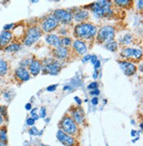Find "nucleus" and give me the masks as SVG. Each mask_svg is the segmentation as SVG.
<instances>
[{
	"label": "nucleus",
	"instance_id": "obj_1",
	"mask_svg": "<svg viewBox=\"0 0 143 146\" xmlns=\"http://www.w3.org/2000/svg\"><path fill=\"white\" fill-rule=\"evenodd\" d=\"M90 9L92 10L95 18L101 19L104 17H110L113 14V11L111 8V3L110 1H96L89 5Z\"/></svg>",
	"mask_w": 143,
	"mask_h": 146
},
{
	"label": "nucleus",
	"instance_id": "obj_2",
	"mask_svg": "<svg viewBox=\"0 0 143 146\" xmlns=\"http://www.w3.org/2000/svg\"><path fill=\"white\" fill-rule=\"evenodd\" d=\"M97 29L96 27L91 23H80L75 28L74 35L78 39L90 40L94 38L96 35Z\"/></svg>",
	"mask_w": 143,
	"mask_h": 146
},
{
	"label": "nucleus",
	"instance_id": "obj_3",
	"mask_svg": "<svg viewBox=\"0 0 143 146\" xmlns=\"http://www.w3.org/2000/svg\"><path fill=\"white\" fill-rule=\"evenodd\" d=\"M60 130L69 135H75L78 131L77 123L73 120V118L68 115L64 116L60 121Z\"/></svg>",
	"mask_w": 143,
	"mask_h": 146
},
{
	"label": "nucleus",
	"instance_id": "obj_4",
	"mask_svg": "<svg viewBox=\"0 0 143 146\" xmlns=\"http://www.w3.org/2000/svg\"><path fill=\"white\" fill-rule=\"evenodd\" d=\"M115 36V29L110 26L102 27L97 33L96 40L98 43H104L113 40Z\"/></svg>",
	"mask_w": 143,
	"mask_h": 146
},
{
	"label": "nucleus",
	"instance_id": "obj_5",
	"mask_svg": "<svg viewBox=\"0 0 143 146\" xmlns=\"http://www.w3.org/2000/svg\"><path fill=\"white\" fill-rule=\"evenodd\" d=\"M42 36V29L39 27H31L26 32L24 38V44L27 47L33 45Z\"/></svg>",
	"mask_w": 143,
	"mask_h": 146
},
{
	"label": "nucleus",
	"instance_id": "obj_6",
	"mask_svg": "<svg viewBox=\"0 0 143 146\" xmlns=\"http://www.w3.org/2000/svg\"><path fill=\"white\" fill-rule=\"evenodd\" d=\"M53 16L57 20V22H61L62 24H70L73 20V15L71 14L66 10L58 9L56 10L53 13Z\"/></svg>",
	"mask_w": 143,
	"mask_h": 146
},
{
	"label": "nucleus",
	"instance_id": "obj_7",
	"mask_svg": "<svg viewBox=\"0 0 143 146\" xmlns=\"http://www.w3.org/2000/svg\"><path fill=\"white\" fill-rule=\"evenodd\" d=\"M44 73L49 75H57L61 70V64L57 61L49 60L46 64L42 67Z\"/></svg>",
	"mask_w": 143,
	"mask_h": 146
},
{
	"label": "nucleus",
	"instance_id": "obj_8",
	"mask_svg": "<svg viewBox=\"0 0 143 146\" xmlns=\"http://www.w3.org/2000/svg\"><path fill=\"white\" fill-rule=\"evenodd\" d=\"M58 26L57 20L53 15H49L42 22V30L45 33H50L55 30Z\"/></svg>",
	"mask_w": 143,
	"mask_h": 146
},
{
	"label": "nucleus",
	"instance_id": "obj_9",
	"mask_svg": "<svg viewBox=\"0 0 143 146\" xmlns=\"http://www.w3.org/2000/svg\"><path fill=\"white\" fill-rule=\"evenodd\" d=\"M57 138L60 143H62L63 144L66 146H76V143H78L75 140V138H74L72 135H69L64 133L60 129L57 132Z\"/></svg>",
	"mask_w": 143,
	"mask_h": 146
},
{
	"label": "nucleus",
	"instance_id": "obj_10",
	"mask_svg": "<svg viewBox=\"0 0 143 146\" xmlns=\"http://www.w3.org/2000/svg\"><path fill=\"white\" fill-rule=\"evenodd\" d=\"M120 55L124 58H132V57L136 60H140L142 57V52L140 49L132 48H126L121 51Z\"/></svg>",
	"mask_w": 143,
	"mask_h": 146
},
{
	"label": "nucleus",
	"instance_id": "obj_11",
	"mask_svg": "<svg viewBox=\"0 0 143 146\" xmlns=\"http://www.w3.org/2000/svg\"><path fill=\"white\" fill-rule=\"evenodd\" d=\"M119 66L121 68V70H123L124 74L126 76H132L135 74V72L137 70L136 66L132 64V62H129L127 61H123V62H119Z\"/></svg>",
	"mask_w": 143,
	"mask_h": 146
},
{
	"label": "nucleus",
	"instance_id": "obj_12",
	"mask_svg": "<svg viewBox=\"0 0 143 146\" xmlns=\"http://www.w3.org/2000/svg\"><path fill=\"white\" fill-rule=\"evenodd\" d=\"M73 48L79 56H82L87 53L86 43L81 40H76L73 42Z\"/></svg>",
	"mask_w": 143,
	"mask_h": 146
},
{
	"label": "nucleus",
	"instance_id": "obj_13",
	"mask_svg": "<svg viewBox=\"0 0 143 146\" xmlns=\"http://www.w3.org/2000/svg\"><path fill=\"white\" fill-rule=\"evenodd\" d=\"M71 117L73 118V120L77 123V124H82L83 121H84V112L83 110L80 108H76L72 110L71 112Z\"/></svg>",
	"mask_w": 143,
	"mask_h": 146
},
{
	"label": "nucleus",
	"instance_id": "obj_14",
	"mask_svg": "<svg viewBox=\"0 0 143 146\" xmlns=\"http://www.w3.org/2000/svg\"><path fill=\"white\" fill-rule=\"evenodd\" d=\"M42 67H43L42 62L39 60H36V59L31 60V62H30V64L28 65L29 72L31 73L33 76H36L40 73L41 70H42Z\"/></svg>",
	"mask_w": 143,
	"mask_h": 146
},
{
	"label": "nucleus",
	"instance_id": "obj_15",
	"mask_svg": "<svg viewBox=\"0 0 143 146\" xmlns=\"http://www.w3.org/2000/svg\"><path fill=\"white\" fill-rule=\"evenodd\" d=\"M15 77L18 80L21 82H25L30 79V74L28 70L22 67H19L15 70Z\"/></svg>",
	"mask_w": 143,
	"mask_h": 146
},
{
	"label": "nucleus",
	"instance_id": "obj_16",
	"mask_svg": "<svg viewBox=\"0 0 143 146\" xmlns=\"http://www.w3.org/2000/svg\"><path fill=\"white\" fill-rule=\"evenodd\" d=\"M12 39H13V34L11 32H9V31H3L0 34V48L7 47Z\"/></svg>",
	"mask_w": 143,
	"mask_h": 146
},
{
	"label": "nucleus",
	"instance_id": "obj_17",
	"mask_svg": "<svg viewBox=\"0 0 143 146\" xmlns=\"http://www.w3.org/2000/svg\"><path fill=\"white\" fill-rule=\"evenodd\" d=\"M68 48L63 46H60L58 48H56V49L54 50V56L59 60H63L65 59L68 56Z\"/></svg>",
	"mask_w": 143,
	"mask_h": 146
},
{
	"label": "nucleus",
	"instance_id": "obj_18",
	"mask_svg": "<svg viewBox=\"0 0 143 146\" xmlns=\"http://www.w3.org/2000/svg\"><path fill=\"white\" fill-rule=\"evenodd\" d=\"M46 42L54 48H58L61 46L60 38L56 35H48L45 38Z\"/></svg>",
	"mask_w": 143,
	"mask_h": 146
},
{
	"label": "nucleus",
	"instance_id": "obj_19",
	"mask_svg": "<svg viewBox=\"0 0 143 146\" xmlns=\"http://www.w3.org/2000/svg\"><path fill=\"white\" fill-rule=\"evenodd\" d=\"M89 17V13L86 10H80L74 14V19L77 22H83Z\"/></svg>",
	"mask_w": 143,
	"mask_h": 146
},
{
	"label": "nucleus",
	"instance_id": "obj_20",
	"mask_svg": "<svg viewBox=\"0 0 143 146\" xmlns=\"http://www.w3.org/2000/svg\"><path fill=\"white\" fill-rule=\"evenodd\" d=\"M8 71V64L4 59H0V76L3 77L6 75Z\"/></svg>",
	"mask_w": 143,
	"mask_h": 146
},
{
	"label": "nucleus",
	"instance_id": "obj_21",
	"mask_svg": "<svg viewBox=\"0 0 143 146\" xmlns=\"http://www.w3.org/2000/svg\"><path fill=\"white\" fill-rule=\"evenodd\" d=\"M20 49V45L18 43H13L10 44L7 47L5 48V50L8 53H14V52H17Z\"/></svg>",
	"mask_w": 143,
	"mask_h": 146
},
{
	"label": "nucleus",
	"instance_id": "obj_22",
	"mask_svg": "<svg viewBox=\"0 0 143 146\" xmlns=\"http://www.w3.org/2000/svg\"><path fill=\"white\" fill-rule=\"evenodd\" d=\"M105 48L111 52H116L118 50V43L114 40L109 41V42L105 44Z\"/></svg>",
	"mask_w": 143,
	"mask_h": 146
},
{
	"label": "nucleus",
	"instance_id": "obj_23",
	"mask_svg": "<svg viewBox=\"0 0 143 146\" xmlns=\"http://www.w3.org/2000/svg\"><path fill=\"white\" fill-rule=\"evenodd\" d=\"M60 41H61V46L63 45V47H65V48L73 44V40H72V39L70 37H64L60 40Z\"/></svg>",
	"mask_w": 143,
	"mask_h": 146
},
{
	"label": "nucleus",
	"instance_id": "obj_24",
	"mask_svg": "<svg viewBox=\"0 0 143 146\" xmlns=\"http://www.w3.org/2000/svg\"><path fill=\"white\" fill-rule=\"evenodd\" d=\"M114 2L117 5H119L122 7H126L127 5H132V1H128V0H115Z\"/></svg>",
	"mask_w": 143,
	"mask_h": 146
},
{
	"label": "nucleus",
	"instance_id": "obj_25",
	"mask_svg": "<svg viewBox=\"0 0 143 146\" xmlns=\"http://www.w3.org/2000/svg\"><path fill=\"white\" fill-rule=\"evenodd\" d=\"M0 140L3 142H7V130L5 128H2L0 129Z\"/></svg>",
	"mask_w": 143,
	"mask_h": 146
},
{
	"label": "nucleus",
	"instance_id": "obj_26",
	"mask_svg": "<svg viewBox=\"0 0 143 146\" xmlns=\"http://www.w3.org/2000/svg\"><path fill=\"white\" fill-rule=\"evenodd\" d=\"M0 114L2 116L7 117V108L5 106H0Z\"/></svg>",
	"mask_w": 143,
	"mask_h": 146
},
{
	"label": "nucleus",
	"instance_id": "obj_27",
	"mask_svg": "<svg viewBox=\"0 0 143 146\" xmlns=\"http://www.w3.org/2000/svg\"><path fill=\"white\" fill-rule=\"evenodd\" d=\"M131 40H132V36L130 35H127L124 36V38H123V42L126 45H128L131 42Z\"/></svg>",
	"mask_w": 143,
	"mask_h": 146
},
{
	"label": "nucleus",
	"instance_id": "obj_28",
	"mask_svg": "<svg viewBox=\"0 0 143 146\" xmlns=\"http://www.w3.org/2000/svg\"><path fill=\"white\" fill-rule=\"evenodd\" d=\"M28 132H29V134L31 135H37L39 134V131H38V129L35 127H32L31 129H29Z\"/></svg>",
	"mask_w": 143,
	"mask_h": 146
},
{
	"label": "nucleus",
	"instance_id": "obj_29",
	"mask_svg": "<svg viewBox=\"0 0 143 146\" xmlns=\"http://www.w3.org/2000/svg\"><path fill=\"white\" fill-rule=\"evenodd\" d=\"M46 116V108L44 107H43L40 109V117L41 118H44Z\"/></svg>",
	"mask_w": 143,
	"mask_h": 146
},
{
	"label": "nucleus",
	"instance_id": "obj_30",
	"mask_svg": "<svg viewBox=\"0 0 143 146\" xmlns=\"http://www.w3.org/2000/svg\"><path fill=\"white\" fill-rule=\"evenodd\" d=\"M97 86H98V84L96 82H93V83H91V84H89L88 85V89H91V90H96V89H97Z\"/></svg>",
	"mask_w": 143,
	"mask_h": 146
},
{
	"label": "nucleus",
	"instance_id": "obj_31",
	"mask_svg": "<svg viewBox=\"0 0 143 146\" xmlns=\"http://www.w3.org/2000/svg\"><path fill=\"white\" fill-rule=\"evenodd\" d=\"M14 24L13 23H11V24H7L5 26H4V31H9V30H11L13 27Z\"/></svg>",
	"mask_w": 143,
	"mask_h": 146
},
{
	"label": "nucleus",
	"instance_id": "obj_32",
	"mask_svg": "<svg viewBox=\"0 0 143 146\" xmlns=\"http://www.w3.org/2000/svg\"><path fill=\"white\" fill-rule=\"evenodd\" d=\"M57 85H52V86H49V87H47V91L49 92H53L57 89Z\"/></svg>",
	"mask_w": 143,
	"mask_h": 146
},
{
	"label": "nucleus",
	"instance_id": "obj_33",
	"mask_svg": "<svg viewBox=\"0 0 143 146\" xmlns=\"http://www.w3.org/2000/svg\"><path fill=\"white\" fill-rule=\"evenodd\" d=\"M27 124L29 125V126H34V124H35V121L32 119V118H28L27 120Z\"/></svg>",
	"mask_w": 143,
	"mask_h": 146
},
{
	"label": "nucleus",
	"instance_id": "obj_34",
	"mask_svg": "<svg viewBox=\"0 0 143 146\" xmlns=\"http://www.w3.org/2000/svg\"><path fill=\"white\" fill-rule=\"evenodd\" d=\"M90 94H92V95H99L100 94V91L98 90V89H96V90H94V91H91L90 92Z\"/></svg>",
	"mask_w": 143,
	"mask_h": 146
},
{
	"label": "nucleus",
	"instance_id": "obj_35",
	"mask_svg": "<svg viewBox=\"0 0 143 146\" xmlns=\"http://www.w3.org/2000/svg\"><path fill=\"white\" fill-rule=\"evenodd\" d=\"M91 55H87V56H85L83 58H82V62H88V61H89L90 59H91Z\"/></svg>",
	"mask_w": 143,
	"mask_h": 146
},
{
	"label": "nucleus",
	"instance_id": "obj_36",
	"mask_svg": "<svg viewBox=\"0 0 143 146\" xmlns=\"http://www.w3.org/2000/svg\"><path fill=\"white\" fill-rule=\"evenodd\" d=\"M91 102H92V104H93L94 106H96L97 104H98V98L97 97H94L93 99H92Z\"/></svg>",
	"mask_w": 143,
	"mask_h": 146
},
{
	"label": "nucleus",
	"instance_id": "obj_37",
	"mask_svg": "<svg viewBox=\"0 0 143 146\" xmlns=\"http://www.w3.org/2000/svg\"><path fill=\"white\" fill-rule=\"evenodd\" d=\"M91 62H92V64H96V61L98 60L97 59V57H96V56H91Z\"/></svg>",
	"mask_w": 143,
	"mask_h": 146
},
{
	"label": "nucleus",
	"instance_id": "obj_38",
	"mask_svg": "<svg viewBox=\"0 0 143 146\" xmlns=\"http://www.w3.org/2000/svg\"><path fill=\"white\" fill-rule=\"evenodd\" d=\"M100 66H101V62H100V61H99V60H97V61H96V62L95 64V69H96V70H97Z\"/></svg>",
	"mask_w": 143,
	"mask_h": 146
},
{
	"label": "nucleus",
	"instance_id": "obj_39",
	"mask_svg": "<svg viewBox=\"0 0 143 146\" xmlns=\"http://www.w3.org/2000/svg\"><path fill=\"white\" fill-rule=\"evenodd\" d=\"M34 121H36V120H38V118H39V115L37 113H33L32 114V117H31Z\"/></svg>",
	"mask_w": 143,
	"mask_h": 146
},
{
	"label": "nucleus",
	"instance_id": "obj_40",
	"mask_svg": "<svg viewBox=\"0 0 143 146\" xmlns=\"http://www.w3.org/2000/svg\"><path fill=\"white\" fill-rule=\"evenodd\" d=\"M142 5H143V1L142 0H140L138 2V8L140 7V10H142Z\"/></svg>",
	"mask_w": 143,
	"mask_h": 146
},
{
	"label": "nucleus",
	"instance_id": "obj_41",
	"mask_svg": "<svg viewBox=\"0 0 143 146\" xmlns=\"http://www.w3.org/2000/svg\"><path fill=\"white\" fill-rule=\"evenodd\" d=\"M25 108H26L27 110H30V109H31V108H32V106H31V104H30V103H27Z\"/></svg>",
	"mask_w": 143,
	"mask_h": 146
},
{
	"label": "nucleus",
	"instance_id": "obj_42",
	"mask_svg": "<svg viewBox=\"0 0 143 146\" xmlns=\"http://www.w3.org/2000/svg\"><path fill=\"white\" fill-rule=\"evenodd\" d=\"M74 100L77 101V103L79 104V105H80V104H81V101H80V99L79 97H75V98H74Z\"/></svg>",
	"mask_w": 143,
	"mask_h": 146
},
{
	"label": "nucleus",
	"instance_id": "obj_43",
	"mask_svg": "<svg viewBox=\"0 0 143 146\" xmlns=\"http://www.w3.org/2000/svg\"><path fill=\"white\" fill-rule=\"evenodd\" d=\"M0 146H7V143L3 142V141L0 140Z\"/></svg>",
	"mask_w": 143,
	"mask_h": 146
},
{
	"label": "nucleus",
	"instance_id": "obj_44",
	"mask_svg": "<svg viewBox=\"0 0 143 146\" xmlns=\"http://www.w3.org/2000/svg\"><path fill=\"white\" fill-rule=\"evenodd\" d=\"M136 134H137V131H135V130H132V131H131V135H132V137H135Z\"/></svg>",
	"mask_w": 143,
	"mask_h": 146
},
{
	"label": "nucleus",
	"instance_id": "obj_45",
	"mask_svg": "<svg viewBox=\"0 0 143 146\" xmlns=\"http://www.w3.org/2000/svg\"><path fill=\"white\" fill-rule=\"evenodd\" d=\"M3 123H4V118L1 114H0V125H2Z\"/></svg>",
	"mask_w": 143,
	"mask_h": 146
},
{
	"label": "nucleus",
	"instance_id": "obj_46",
	"mask_svg": "<svg viewBox=\"0 0 143 146\" xmlns=\"http://www.w3.org/2000/svg\"><path fill=\"white\" fill-rule=\"evenodd\" d=\"M97 76H98V72H97V70L94 73V75H93V78H95V79H96L97 78Z\"/></svg>",
	"mask_w": 143,
	"mask_h": 146
},
{
	"label": "nucleus",
	"instance_id": "obj_47",
	"mask_svg": "<svg viewBox=\"0 0 143 146\" xmlns=\"http://www.w3.org/2000/svg\"><path fill=\"white\" fill-rule=\"evenodd\" d=\"M37 110H38V108H34V109L31 111V114H33V113H36V111H37Z\"/></svg>",
	"mask_w": 143,
	"mask_h": 146
},
{
	"label": "nucleus",
	"instance_id": "obj_48",
	"mask_svg": "<svg viewBox=\"0 0 143 146\" xmlns=\"http://www.w3.org/2000/svg\"><path fill=\"white\" fill-rule=\"evenodd\" d=\"M42 146H46V145H43H43H42Z\"/></svg>",
	"mask_w": 143,
	"mask_h": 146
},
{
	"label": "nucleus",
	"instance_id": "obj_49",
	"mask_svg": "<svg viewBox=\"0 0 143 146\" xmlns=\"http://www.w3.org/2000/svg\"><path fill=\"white\" fill-rule=\"evenodd\" d=\"M107 146H108V145H107Z\"/></svg>",
	"mask_w": 143,
	"mask_h": 146
}]
</instances>
